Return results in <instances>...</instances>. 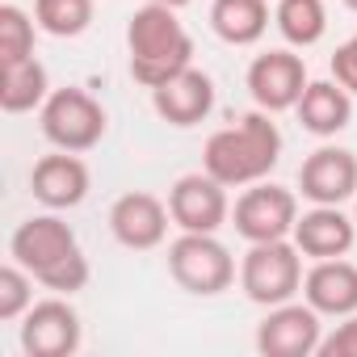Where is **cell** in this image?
Listing matches in <instances>:
<instances>
[{
	"label": "cell",
	"instance_id": "cell-1",
	"mask_svg": "<svg viewBox=\"0 0 357 357\" xmlns=\"http://www.w3.org/2000/svg\"><path fill=\"white\" fill-rule=\"evenodd\" d=\"M278 160H282V130L265 109H252L236 126L215 130L202 147V168L227 190L265 181L278 168Z\"/></svg>",
	"mask_w": 357,
	"mask_h": 357
},
{
	"label": "cell",
	"instance_id": "cell-6",
	"mask_svg": "<svg viewBox=\"0 0 357 357\" xmlns=\"http://www.w3.org/2000/svg\"><path fill=\"white\" fill-rule=\"evenodd\" d=\"M38 122H43L47 143H55L59 151H93L109 130V118H105L101 101L89 89H76V84L51 89V97L38 109Z\"/></svg>",
	"mask_w": 357,
	"mask_h": 357
},
{
	"label": "cell",
	"instance_id": "cell-22",
	"mask_svg": "<svg viewBox=\"0 0 357 357\" xmlns=\"http://www.w3.org/2000/svg\"><path fill=\"white\" fill-rule=\"evenodd\" d=\"M93 0H34V22L51 38H80L93 26Z\"/></svg>",
	"mask_w": 357,
	"mask_h": 357
},
{
	"label": "cell",
	"instance_id": "cell-25",
	"mask_svg": "<svg viewBox=\"0 0 357 357\" xmlns=\"http://www.w3.org/2000/svg\"><path fill=\"white\" fill-rule=\"evenodd\" d=\"M315 357H357V311L344 315L324 340H319V353Z\"/></svg>",
	"mask_w": 357,
	"mask_h": 357
},
{
	"label": "cell",
	"instance_id": "cell-12",
	"mask_svg": "<svg viewBox=\"0 0 357 357\" xmlns=\"http://www.w3.org/2000/svg\"><path fill=\"white\" fill-rule=\"evenodd\" d=\"M298 190L311 206H344L357 198V155L349 147H315L298 168Z\"/></svg>",
	"mask_w": 357,
	"mask_h": 357
},
{
	"label": "cell",
	"instance_id": "cell-20",
	"mask_svg": "<svg viewBox=\"0 0 357 357\" xmlns=\"http://www.w3.org/2000/svg\"><path fill=\"white\" fill-rule=\"evenodd\" d=\"M47 97H51V76H47V68L34 55L13 63V68H0V109L5 114L43 109Z\"/></svg>",
	"mask_w": 357,
	"mask_h": 357
},
{
	"label": "cell",
	"instance_id": "cell-19",
	"mask_svg": "<svg viewBox=\"0 0 357 357\" xmlns=\"http://www.w3.org/2000/svg\"><path fill=\"white\" fill-rule=\"evenodd\" d=\"M211 30L227 47H252L269 30V0H215Z\"/></svg>",
	"mask_w": 357,
	"mask_h": 357
},
{
	"label": "cell",
	"instance_id": "cell-28",
	"mask_svg": "<svg viewBox=\"0 0 357 357\" xmlns=\"http://www.w3.org/2000/svg\"><path fill=\"white\" fill-rule=\"evenodd\" d=\"M344 9H353V13H357V0H344Z\"/></svg>",
	"mask_w": 357,
	"mask_h": 357
},
{
	"label": "cell",
	"instance_id": "cell-24",
	"mask_svg": "<svg viewBox=\"0 0 357 357\" xmlns=\"http://www.w3.org/2000/svg\"><path fill=\"white\" fill-rule=\"evenodd\" d=\"M34 307V273L17 261L0 265V319L13 324Z\"/></svg>",
	"mask_w": 357,
	"mask_h": 357
},
{
	"label": "cell",
	"instance_id": "cell-4",
	"mask_svg": "<svg viewBox=\"0 0 357 357\" xmlns=\"http://www.w3.org/2000/svg\"><path fill=\"white\" fill-rule=\"evenodd\" d=\"M168 273L181 290H190L198 298H215V294L231 290L236 257L227 252L219 231H181L168 244Z\"/></svg>",
	"mask_w": 357,
	"mask_h": 357
},
{
	"label": "cell",
	"instance_id": "cell-29",
	"mask_svg": "<svg viewBox=\"0 0 357 357\" xmlns=\"http://www.w3.org/2000/svg\"><path fill=\"white\" fill-rule=\"evenodd\" d=\"M353 219H357V198H353Z\"/></svg>",
	"mask_w": 357,
	"mask_h": 357
},
{
	"label": "cell",
	"instance_id": "cell-16",
	"mask_svg": "<svg viewBox=\"0 0 357 357\" xmlns=\"http://www.w3.org/2000/svg\"><path fill=\"white\" fill-rule=\"evenodd\" d=\"M303 298H307L319 315H332V319L353 315V311H357V265L344 261V257L315 261V265L303 273Z\"/></svg>",
	"mask_w": 357,
	"mask_h": 357
},
{
	"label": "cell",
	"instance_id": "cell-10",
	"mask_svg": "<svg viewBox=\"0 0 357 357\" xmlns=\"http://www.w3.org/2000/svg\"><path fill=\"white\" fill-rule=\"evenodd\" d=\"M168 215L181 231H219L231 219V202H227V185L202 172H185L176 176L168 190Z\"/></svg>",
	"mask_w": 357,
	"mask_h": 357
},
{
	"label": "cell",
	"instance_id": "cell-11",
	"mask_svg": "<svg viewBox=\"0 0 357 357\" xmlns=\"http://www.w3.org/2000/svg\"><path fill=\"white\" fill-rule=\"evenodd\" d=\"M244 84H248L257 109L282 114V109H294L298 105V97L311 84V76H307L303 55H294V51H265V55H257L248 63Z\"/></svg>",
	"mask_w": 357,
	"mask_h": 357
},
{
	"label": "cell",
	"instance_id": "cell-15",
	"mask_svg": "<svg viewBox=\"0 0 357 357\" xmlns=\"http://www.w3.org/2000/svg\"><path fill=\"white\" fill-rule=\"evenodd\" d=\"M151 109L168 126H198L215 109V80L190 63L185 72H176L172 80L151 89Z\"/></svg>",
	"mask_w": 357,
	"mask_h": 357
},
{
	"label": "cell",
	"instance_id": "cell-17",
	"mask_svg": "<svg viewBox=\"0 0 357 357\" xmlns=\"http://www.w3.org/2000/svg\"><path fill=\"white\" fill-rule=\"evenodd\" d=\"M303 257L311 261H328V257H344L357 240V219H349L340 206H311L298 215L294 223V236Z\"/></svg>",
	"mask_w": 357,
	"mask_h": 357
},
{
	"label": "cell",
	"instance_id": "cell-21",
	"mask_svg": "<svg viewBox=\"0 0 357 357\" xmlns=\"http://www.w3.org/2000/svg\"><path fill=\"white\" fill-rule=\"evenodd\" d=\"M273 26H278V34L290 47L307 51V47H315L328 34V5L324 0H278Z\"/></svg>",
	"mask_w": 357,
	"mask_h": 357
},
{
	"label": "cell",
	"instance_id": "cell-8",
	"mask_svg": "<svg viewBox=\"0 0 357 357\" xmlns=\"http://www.w3.org/2000/svg\"><path fill=\"white\" fill-rule=\"evenodd\" d=\"M319 340H324V315L307 298L269 307V315L257 324V349L265 357H315Z\"/></svg>",
	"mask_w": 357,
	"mask_h": 357
},
{
	"label": "cell",
	"instance_id": "cell-7",
	"mask_svg": "<svg viewBox=\"0 0 357 357\" xmlns=\"http://www.w3.org/2000/svg\"><path fill=\"white\" fill-rule=\"evenodd\" d=\"M294 223H298V198H294V190H282V185H273V181L244 185V194H240L236 206H231V227H236L248 244H261V240H290V236H294Z\"/></svg>",
	"mask_w": 357,
	"mask_h": 357
},
{
	"label": "cell",
	"instance_id": "cell-23",
	"mask_svg": "<svg viewBox=\"0 0 357 357\" xmlns=\"http://www.w3.org/2000/svg\"><path fill=\"white\" fill-rule=\"evenodd\" d=\"M34 26L26 9L17 5H0V68H13L34 55Z\"/></svg>",
	"mask_w": 357,
	"mask_h": 357
},
{
	"label": "cell",
	"instance_id": "cell-13",
	"mask_svg": "<svg viewBox=\"0 0 357 357\" xmlns=\"http://www.w3.org/2000/svg\"><path fill=\"white\" fill-rule=\"evenodd\" d=\"M168 223H172L168 202H160L155 194H143V190H130V194H122V198L109 206V231H114V240H118L122 248H130V252H151V248H160L164 236H168Z\"/></svg>",
	"mask_w": 357,
	"mask_h": 357
},
{
	"label": "cell",
	"instance_id": "cell-18",
	"mask_svg": "<svg viewBox=\"0 0 357 357\" xmlns=\"http://www.w3.org/2000/svg\"><path fill=\"white\" fill-rule=\"evenodd\" d=\"M294 114H298L303 130H311L319 139H332L353 122V93L340 80H311L303 89Z\"/></svg>",
	"mask_w": 357,
	"mask_h": 357
},
{
	"label": "cell",
	"instance_id": "cell-3",
	"mask_svg": "<svg viewBox=\"0 0 357 357\" xmlns=\"http://www.w3.org/2000/svg\"><path fill=\"white\" fill-rule=\"evenodd\" d=\"M126 51H130V76L143 89H155L185 72L194 63V38L176 22V9L147 0L126 22Z\"/></svg>",
	"mask_w": 357,
	"mask_h": 357
},
{
	"label": "cell",
	"instance_id": "cell-14",
	"mask_svg": "<svg viewBox=\"0 0 357 357\" xmlns=\"http://www.w3.org/2000/svg\"><path fill=\"white\" fill-rule=\"evenodd\" d=\"M89 185H93V176H89V164L80 160V151H55L30 168V190L47 211L80 206L89 198Z\"/></svg>",
	"mask_w": 357,
	"mask_h": 357
},
{
	"label": "cell",
	"instance_id": "cell-27",
	"mask_svg": "<svg viewBox=\"0 0 357 357\" xmlns=\"http://www.w3.org/2000/svg\"><path fill=\"white\" fill-rule=\"evenodd\" d=\"M155 5H168V9H185L190 0H155Z\"/></svg>",
	"mask_w": 357,
	"mask_h": 357
},
{
	"label": "cell",
	"instance_id": "cell-5",
	"mask_svg": "<svg viewBox=\"0 0 357 357\" xmlns=\"http://www.w3.org/2000/svg\"><path fill=\"white\" fill-rule=\"evenodd\" d=\"M240 290L257 307H282L303 294V252L294 240H261L248 244L240 261Z\"/></svg>",
	"mask_w": 357,
	"mask_h": 357
},
{
	"label": "cell",
	"instance_id": "cell-2",
	"mask_svg": "<svg viewBox=\"0 0 357 357\" xmlns=\"http://www.w3.org/2000/svg\"><path fill=\"white\" fill-rule=\"evenodd\" d=\"M9 257L17 265H26L34 273V282L55 294H76L93 278L76 231L59 215H34V219L17 223V231L9 240Z\"/></svg>",
	"mask_w": 357,
	"mask_h": 357
},
{
	"label": "cell",
	"instance_id": "cell-9",
	"mask_svg": "<svg viewBox=\"0 0 357 357\" xmlns=\"http://www.w3.org/2000/svg\"><path fill=\"white\" fill-rule=\"evenodd\" d=\"M80 340H84L80 315L63 294L34 303L22 315V353L26 357H72L80 349Z\"/></svg>",
	"mask_w": 357,
	"mask_h": 357
},
{
	"label": "cell",
	"instance_id": "cell-26",
	"mask_svg": "<svg viewBox=\"0 0 357 357\" xmlns=\"http://www.w3.org/2000/svg\"><path fill=\"white\" fill-rule=\"evenodd\" d=\"M332 80H340L357 97V34L336 47V55H332Z\"/></svg>",
	"mask_w": 357,
	"mask_h": 357
}]
</instances>
